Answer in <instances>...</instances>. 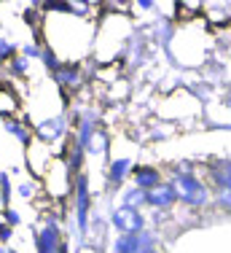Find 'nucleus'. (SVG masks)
Listing matches in <instances>:
<instances>
[{"label": "nucleus", "instance_id": "423d86ee", "mask_svg": "<svg viewBox=\"0 0 231 253\" xmlns=\"http://www.w3.org/2000/svg\"><path fill=\"white\" fill-rule=\"evenodd\" d=\"M151 251L148 234H118V240L113 243V253H143Z\"/></svg>", "mask_w": 231, "mask_h": 253}, {"label": "nucleus", "instance_id": "4be33fe9", "mask_svg": "<svg viewBox=\"0 0 231 253\" xmlns=\"http://www.w3.org/2000/svg\"><path fill=\"white\" fill-rule=\"evenodd\" d=\"M218 200H221L223 208H229V210H231V186H223L221 194H218Z\"/></svg>", "mask_w": 231, "mask_h": 253}, {"label": "nucleus", "instance_id": "1a4fd4ad", "mask_svg": "<svg viewBox=\"0 0 231 253\" xmlns=\"http://www.w3.org/2000/svg\"><path fill=\"white\" fill-rule=\"evenodd\" d=\"M3 126H5V132H8V135H14L24 148H27L30 143L35 140V135H33V129H30V124H22L19 119H5Z\"/></svg>", "mask_w": 231, "mask_h": 253}, {"label": "nucleus", "instance_id": "f3484780", "mask_svg": "<svg viewBox=\"0 0 231 253\" xmlns=\"http://www.w3.org/2000/svg\"><path fill=\"white\" fill-rule=\"evenodd\" d=\"M19 49H22V57H24V59H40V57H43V46L35 43V41H30V43L19 46Z\"/></svg>", "mask_w": 231, "mask_h": 253}, {"label": "nucleus", "instance_id": "f257e3e1", "mask_svg": "<svg viewBox=\"0 0 231 253\" xmlns=\"http://www.w3.org/2000/svg\"><path fill=\"white\" fill-rule=\"evenodd\" d=\"M35 253H65V240L59 232V218L48 215L46 224L35 232Z\"/></svg>", "mask_w": 231, "mask_h": 253}, {"label": "nucleus", "instance_id": "4468645a", "mask_svg": "<svg viewBox=\"0 0 231 253\" xmlns=\"http://www.w3.org/2000/svg\"><path fill=\"white\" fill-rule=\"evenodd\" d=\"M105 148H108V137L102 135V132H94L92 137H89V143H86V148L83 151H89V154H105Z\"/></svg>", "mask_w": 231, "mask_h": 253}, {"label": "nucleus", "instance_id": "6ab92c4d", "mask_svg": "<svg viewBox=\"0 0 231 253\" xmlns=\"http://www.w3.org/2000/svg\"><path fill=\"white\" fill-rule=\"evenodd\" d=\"M0 215H3V224H5V226H11V229H16V226L22 224V213H19V210H14L11 205H8V208H5Z\"/></svg>", "mask_w": 231, "mask_h": 253}, {"label": "nucleus", "instance_id": "9b49d317", "mask_svg": "<svg viewBox=\"0 0 231 253\" xmlns=\"http://www.w3.org/2000/svg\"><path fill=\"white\" fill-rule=\"evenodd\" d=\"M129 170H132V159H126V156L116 159L111 165V180H113V183H121V180L129 175Z\"/></svg>", "mask_w": 231, "mask_h": 253}, {"label": "nucleus", "instance_id": "0eeeda50", "mask_svg": "<svg viewBox=\"0 0 231 253\" xmlns=\"http://www.w3.org/2000/svg\"><path fill=\"white\" fill-rule=\"evenodd\" d=\"M83 81V73L78 65H62V68L54 70V84L62 89H68V92H73V89H78Z\"/></svg>", "mask_w": 231, "mask_h": 253}, {"label": "nucleus", "instance_id": "7ed1b4c3", "mask_svg": "<svg viewBox=\"0 0 231 253\" xmlns=\"http://www.w3.org/2000/svg\"><path fill=\"white\" fill-rule=\"evenodd\" d=\"M113 226L118 234H140L145 226V218L140 215V210L135 208H126V205H121V208L113 210Z\"/></svg>", "mask_w": 231, "mask_h": 253}, {"label": "nucleus", "instance_id": "2eb2a0df", "mask_svg": "<svg viewBox=\"0 0 231 253\" xmlns=\"http://www.w3.org/2000/svg\"><path fill=\"white\" fill-rule=\"evenodd\" d=\"M40 189V180H35V178H30V180H24V183L16 186V194L22 197V200H33L35 197V191Z\"/></svg>", "mask_w": 231, "mask_h": 253}, {"label": "nucleus", "instance_id": "412c9836", "mask_svg": "<svg viewBox=\"0 0 231 253\" xmlns=\"http://www.w3.org/2000/svg\"><path fill=\"white\" fill-rule=\"evenodd\" d=\"M11 240H14V229L3 224V226H0V245H8Z\"/></svg>", "mask_w": 231, "mask_h": 253}, {"label": "nucleus", "instance_id": "f03ea898", "mask_svg": "<svg viewBox=\"0 0 231 253\" xmlns=\"http://www.w3.org/2000/svg\"><path fill=\"white\" fill-rule=\"evenodd\" d=\"M33 135H35V140L43 143V146H54V143H59L68 135V122H65L62 113L48 116V119H43V122H38L33 126Z\"/></svg>", "mask_w": 231, "mask_h": 253}, {"label": "nucleus", "instance_id": "39448f33", "mask_svg": "<svg viewBox=\"0 0 231 253\" xmlns=\"http://www.w3.org/2000/svg\"><path fill=\"white\" fill-rule=\"evenodd\" d=\"M76 221L81 234H86L89 229V180L86 175H78L76 180Z\"/></svg>", "mask_w": 231, "mask_h": 253}, {"label": "nucleus", "instance_id": "aec40b11", "mask_svg": "<svg viewBox=\"0 0 231 253\" xmlns=\"http://www.w3.org/2000/svg\"><path fill=\"white\" fill-rule=\"evenodd\" d=\"M0 197H3V205L8 208V200H11V175L8 172H0Z\"/></svg>", "mask_w": 231, "mask_h": 253}, {"label": "nucleus", "instance_id": "f8f14e48", "mask_svg": "<svg viewBox=\"0 0 231 253\" xmlns=\"http://www.w3.org/2000/svg\"><path fill=\"white\" fill-rule=\"evenodd\" d=\"M27 73H30V59H24L22 54H16L8 62V76L11 78H27Z\"/></svg>", "mask_w": 231, "mask_h": 253}, {"label": "nucleus", "instance_id": "9d476101", "mask_svg": "<svg viewBox=\"0 0 231 253\" xmlns=\"http://www.w3.org/2000/svg\"><path fill=\"white\" fill-rule=\"evenodd\" d=\"M161 183V175L159 170H154V167H137L135 170V186L143 191H151L154 186Z\"/></svg>", "mask_w": 231, "mask_h": 253}, {"label": "nucleus", "instance_id": "dca6fc26", "mask_svg": "<svg viewBox=\"0 0 231 253\" xmlns=\"http://www.w3.org/2000/svg\"><path fill=\"white\" fill-rule=\"evenodd\" d=\"M143 202H145V191L137 189V186L124 194V205H126V208H135V210H137V205H143Z\"/></svg>", "mask_w": 231, "mask_h": 253}, {"label": "nucleus", "instance_id": "5701e85b", "mask_svg": "<svg viewBox=\"0 0 231 253\" xmlns=\"http://www.w3.org/2000/svg\"><path fill=\"white\" fill-rule=\"evenodd\" d=\"M0 253H16L14 248H8V245H0Z\"/></svg>", "mask_w": 231, "mask_h": 253}, {"label": "nucleus", "instance_id": "20e7f679", "mask_svg": "<svg viewBox=\"0 0 231 253\" xmlns=\"http://www.w3.org/2000/svg\"><path fill=\"white\" fill-rule=\"evenodd\" d=\"M169 186H172L175 197H178V200H183V202H188V205H202L204 200H207V191H204V186L199 183V180H193V178L178 175Z\"/></svg>", "mask_w": 231, "mask_h": 253}, {"label": "nucleus", "instance_id": "a211bd4d", "mask_svg": "<svg viewBox=\"0 0 231 253\" xmlns=\"http://www.w3.org/2000/svg\"><path fill=\"white\" fill-rule=\"evenodd\" d=\"M40 59H43L46 70H51V73H54L57 68H62V57H57V51L46 49V46H43V57H40Z\"/></svg>", "mask_w": 231, "mask_h": 253}, {"label": "nucleus", "instance_id": "ddd939ff", "mask_svg": "<svg viewBox=\"0 0 231 253\" xmlns=\"http://www.w3.org/2000/svg\"><path fill=\"white\" fill-rule=\"evenodd\" d=\"M16 54H19V43H14L11 38L0 35V62H11Z\"/></svg>", "mask_w": 231, "mask_h": 253}, {"label": "nucleus", "instance_id": "b1692460", "mask_svg": "<svg viewBox=\"0 0 231 253\" xmlns=\"http://www.w3.org/2000/svg\"><path fill=\"white\" fill-rule=\"evenodd\" d=\"M0 11H3V3H0Z\"/></svg>", "mask_w": 231, "mask_h": 253}, {"label": "nucleus", "instance_id": "6e6552de", "mask_svg": "<svg viewBox=\"0 0 231 253\" xmlns=\"http://www.w3.org/2000/svg\"><path fill=\"white\" fill-rule=\"evenodd\" d=\"M175 200H178V197H175V191H172L169 183H159V186H154L151 191H145V202H148L151 208H159V210L169 208Z\"/></svg>", "mask_w": 231, "mask_h": 253}]
</instances>
